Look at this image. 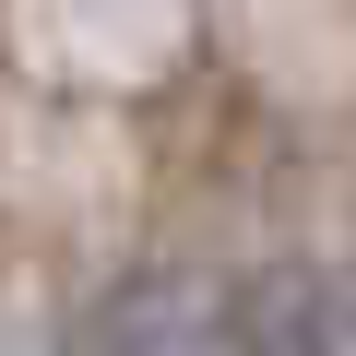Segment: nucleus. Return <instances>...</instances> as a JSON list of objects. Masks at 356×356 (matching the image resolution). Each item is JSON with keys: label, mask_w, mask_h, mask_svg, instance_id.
I'll return each mask as SVG.
<instances>
[{"label": "nucleus", "mask_w": 356, "mask_h": 356, "mask_svg": "<svg viewBox=\"0 0 356 356\" xmlns=\"http://www.w3.org/2000/svg\"><path fill=\"white\" fill-rule=\"evenodd\" d=\"M250 356H356V321H344L332 285H297V297H273L250 321Z\"/></svg>", "instance_id": "nucleus-1"}, {"label": "nucleus", "mask_w": 356, "mask_h": 356, "mask_svg": "<svg viewBox=\"0 0 356 356\" xmlns=\"http://www.w3.org/2000/svg\"><path fill=\"white\" fill-rule=\"evenodd\" d=\"M332 297H344V321H356V285H332Z\"/></svg>", "instance_id": "nucleus-2"}]
</instances>
